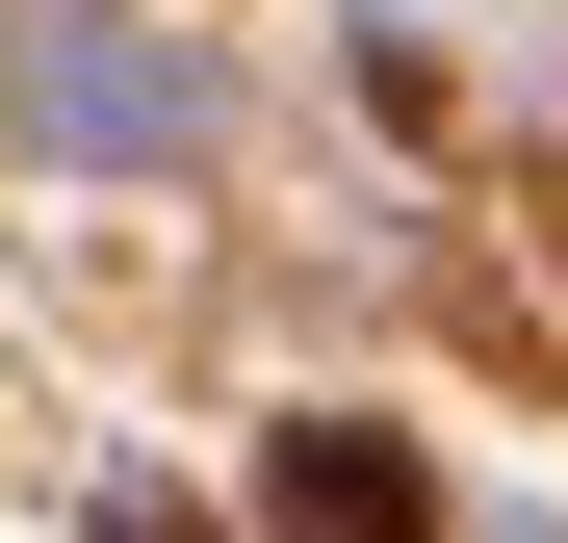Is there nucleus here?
Instances as JSON below:
<instances>
[{
	"label": "nucleus",
	"mask_w": 568,
	"mask_h": 543,
	"mask_svg": "<svg viewBox=\"0 0 568 543\" xmlns=\"http://www.w3.org/2000/svg\"><path fill=\"white\" fill-rule=\"evenodd\" d=\"M233 52L155 0H0V155H207Z\"/></svg>",
	"instance_id": "f257e3e1"
},
{
	"label": "nucleus",
	"mask_w": 568,
	"mask_h": 543,
	"mask_svg": "<svg viewBox=\"0 0 568 543\" xmlns=\"http://www.w3.org/2000/svg\"><path fill=\"white\" fill-rule=\"evenodd\" d=\"M284 543H414V466L388 440H311V466H284Z\"/></svg>",
	"instance_id": "f03ea898"
}]
</instances>
